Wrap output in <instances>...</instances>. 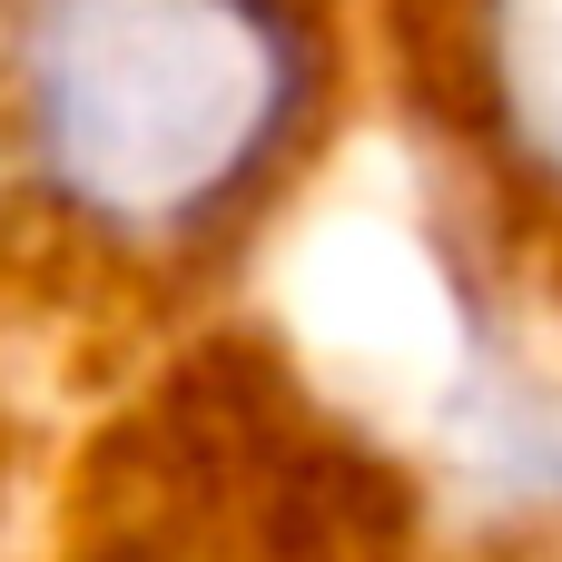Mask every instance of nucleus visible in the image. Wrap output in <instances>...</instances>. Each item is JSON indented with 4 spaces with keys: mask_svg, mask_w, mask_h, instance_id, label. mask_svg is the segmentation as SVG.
<instances>
[{
    "mask_svg": "<svg viewBox=\"0 0 562 562\" xmlns=\"http://www.w3.org/2000/svg\"><path fill=\"white\" fill-rule=\"evenodd\" d=\"M0 109L30 188L119 247L227 227L306 119L286 0H20Z\"/></svg>",
    "mask_w": 562,
    "mask_h": 562,
    "instance_id": "1",
    "label": "nucleus"
},
{
    "mask_svg": "<svg viewBox=\"0 0 562 562\" xmlns=\"http://www.w3.org/2000/svg\"><path fill=\"white\" fill-rule=\"evenodd\" d=\"M474 89L514 178L562 217V0H474Z\"/></svg>",
    "mask_w": 562,
    "mask_h": 562,
    "instance_id": "2",
    "label": "nucleus"
}]
</instances>
